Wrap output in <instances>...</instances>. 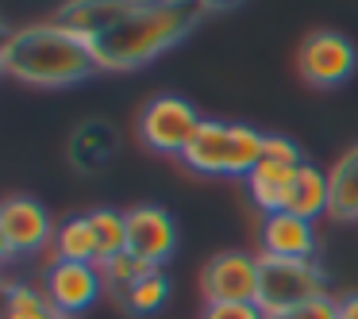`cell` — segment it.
<instances>
[{
  "label": "cell",
  "mask_w": 358,
  "mask_h": 319,
  "mask_svg": "<svg viewBox=\"0 0 358 319\" xmlns=\"http://www.w3.org/2000/svg\"><path fill=\"white\" fill-rule=\"evenodd\" d=\"M304 162H308V158H304V150L296 147L289 135H266L262 162H258L255 173L247 177L250 204H255L262 216L285 212V200H289V188H293V177L301 173Z\"/></svg>",
  "instance_id": "cell-6"
},
{
  "label": "cell",
  "mask_w": 358,
  "mask_h": 319,
  "mask_svg": "<svg viewBox=\"0 0 358 319\" xmlns=\"http://www.w3.org/2000/svg\"><path fill=\"white\" fill-rule=\"evenodd\" d=\"M58 319H66V316H58Z\"/></svg>",
  "instance_id": "cell-25"
},
{
  "label": "cell",
  "mask_w": 358,
  "mask_h": 319,
  "mask_svg": "<svg viewBox=\"0 0 358 319\" xmlns=\"http://www.w3.org/2000/svg\"><path fill=\"white\" fill-rule=\"evenodd\" d=\"M96 231V250H101V265L112 262V258L127 254V212L116 208H93L89 212Z\"/></svg>",
  "instance_id": "cell-18"
},
{
  "label": "cell",
  "mask_w": 358,
  "mask_h": 319,
  "mask_svg": "<svg viewBox=\"0 0 358 319\" xmlns=\"http://www.w3.org/2000/svg\"><path fill=\"white\" fill-rule=\"evenodd\" d=\"M339 319H358V292L339 296Z\"/></svg>",
  "instance_id": "cell-23"
},
{
  "label": "cell",
  "mask_w": 358,
  "mask_h": 319,
  "mask_svg": "<svg viewBox=\"0 0 358 319\" xmlns=\"http://www.w3.org/2000/svg\"><path fill=\"white\" fill-rule=\"evenodd\" d=\"M150 269H155V265L139 262L135 254H120V258H112V262H104V265H101V273H104V285H112L120 296H127V288H131L139 277H147Z\"/></svg>",
  "instance_id": "cell-20"
},
{
  "label": "cell",
  "mask_w": 358,
  "mask_h": 319,
  "mask_svg": "<svg viewBox=\"0 0 358 319\" xmlns=\"http://www.w3.org/2000/svg\"><path fill=\"white\" fill-rule=\"evenodd\" d=\"M58 223L35 196L12 193L0 204V250L4 258H31L55 246Z\"/></svg>",
  "instance_id": "cell-7"
},
{
  "label": "cell",
  "mask_w": 358,
  "mask_h": 319,
  "mask_svg": "<svg viewBox=\"0 0 358 319\" xmlns=\"http://www.w3.org/2000/svg\"><path fill=\"white\" fill-rule=\"evenodd\" d=\"M285 319H339V300L331 292L327 296H316V300L301 304L296 311H289Z\"/></svg>",
  "instance_id": "cell-22"
},
{
  "label": "cell",
  "mask_w": 358,
  "mask_h": 319,
  "mask_svg": "<svg viewBox=\"0 0 358 319\" xmlns=\"http://www.w3.org/2000/svg\"><path fill=\"white\" fill-rule=\"evenodd\" d=\"M147 0H66L55 12V20L62 27H70L73 35L96 43L101 35H108L112 27H120L131 12H139Z\"/></svg>",
  "instance_id": "cell-13"
},
{
  "label": "cell",
  "mask_w": 358,
  "mask_h": 319,
  "mask_svg": "<svg viewBox=\"0 0 358 319\" xmlns=\"http://www.w3.org/2000/svg\"><path fill=\"white\" fill-rule=\"evenodd\" d=\"M4 319H58V311L43 285L8 281V288H4Z\"/></svg>",
  "instance_id": "cell-17"
},
{
  "label": "cell",
  "mask_w": 358,
  "mask_h": 319,
  "mask_svg": "<svg viewBox=\"0 0 358 319\" xmlns=\"http://www.w3.org/2000/svg\"><path fill=\"white\" fill-rule=\"evenodd\" d=\"M266 135L247 124H224V119H204L193 147L181 162L204 177H239L247 181L255 165L262 162Z\"/></svg>",
  "instance_id": "cell-3"
},
{
  "label": "cell",
  "mask_w": 358,
  "mask_h": 319,
  "mask_svg": "<svg viewBox=\"0 0 358 319\" xmlns=\"http://www.w3.org/2000/svg\"><path fill=\"white\" fill-rule=\"evenodd\" d=\"M178 250V223L166 208L158 204H139L127 208V254H135L139 262L162 269Z\"/></svg>",
  "instance_id": "cell-11"
},
{
  "label": "cell",
  "mask_w": 358,
  "mask_h": 319,
  "mask_svg": "<svg viewBox=\"0 0 358 319\" xmlns=\"http://www.w3.org/2000/svg\"><path fill=\"white\" fill-rule=\"evenodd\" d=\"M124 300H127V308H131L135 316H155V311L170 300V277H166L162 269H150L147 277H139L131 288H127Z\"/></svg>",
  "instance_id": "cell-19"
},
{
  "label": "cell",
  "mask_w": 358,
  "mask_h": 319,
  "mask_svg": "<svg viewBox=\"0 0 358 319\" xmlns=\"http://www.w3.org/2000/svg\"><path fill=\"white\" fill-rule=\"evenodd\" d=\"M62 258V262H93L101 265V250H96V231H93V219L85 216H70L58 223L55 235V246H50V262Z\"/></svg>",
  "instance_id": "cell-16"
},
{
  "label": "cell",
  "mask_w": 358,
  "mask_h": 319,
  "mask_svg": "<svg viewBox=\"0 0 358 319\" xmlns=\"http://www.w3.org/2000/svg\"><path fill=\"white\" fill-rule=\"evenodd\" d=\"M43 288H47V296H50L58 316L78 319V316H85V311L96 308V300L104 296L108 285H104L101 265L55 258V262L47 265V273H43Z\"/></svg>",
  "instance_id": "cell-9"
},
{
  "label": "cell",
  "mask_w": 358,
  "mask_h": 319,
  "mask_svg": "<svg viewBox=\"0 0 358 319\" xmlns=\"http://www.w3.org/2000/svg\"><path fill=\"white\" fill-rule=\"evenodd\" d=\"M0 66L12 81L31 89H70L101 73L93 43L62 27L55 16L12 27L0 47Z\"/></svg>",
  "instance_id": "cell-1"
},
{
  "label": "cell",
  "mask_w": 358,
  "mask_h": 319,
  "mask_svg": "<svg viewBox=\"0 0 358 319\" xmlns=\"http://www.w3.org/2000/svg\"><path fill=\"white\" fill-rule=\"evenodd\" d=\"M316 296H327V273L320 269V262L258 254V308L270 319H285Z\"/></svg>",
  "instance_id": "cell-4"
},
{
  "label": "cell",
  "mask_w": 358,
  "mask_h": 319,
  "mask_svg": "<svg viewBox=\"0 0 358 319\" xmlns=\"http://www.w3.org/2000/svg\"><path fill=\"white\" fill-rule=\"evenodd\" d=\"M204 4H208V8H235L239 0H204Z\"/></svg>",
  "instance_id": "cell-24"
},
{
  "label": "cell",
  "mask_w": 358,
  "mask_h": 319,
  "mask_svg": "<svg viewBox=\"0 0 358 319\" xmlns=\"http://www.w3.org/2000/svg\"><path fill=\"white\" fill-rule=\"evenodd\" d=\"M285 212L301 219H324L331 212V181H327V170L304 162L301 173L293 177V188H289V200H285Z\"/></svg>",
  "instance_id": "cell-14"
},
{
  "label": "cell",
  "mask_w": 358,
  "mask_h": 319,
  "mask_svg": "<svg viewBox=\"0 0 358 319\" xmlns=\"http://www.w3.org/2000/svg\"><path fill=\"white\" fill-rule=\"evenodd\" d=\"M201 319H270L255 300L247 304H204Z\"/></svg>",
  "instance_id": "cell-21"
},
{
  "label": "cell",
  "mask_w": 358,
  "mask_h": 319,
  "mask_svg": "<svg viewBox=\"0 0 358 319\" xmlns=\"http://www.w3.org/2000/svg\"><path fill=\"white\" fill-rule=\"evenodd\" d=\"M204 116L196 112L193 101L185 96H173V93H162V96H150L139 112V139L147 150L155 154H166V158H185V150L193 147L196 131H201Z\"/></svg>",
  "instance_id": "cell-5"
},
{
  "label": "cell",
  "mask_w": 358,
  "mask_h": 319,
  "mask_svg": "<svg viewBox=\"0 0 358 319\" xmlns=\"http://www.w3.org/2000/svg\"><path fill=\"white\" fill-rule=\"evenodd\" d=\"M316 223L312 219H301L293 212H273V216H262V227H258V254L270 258H293V262H316Z\"/></svg>",
  "instance_id": "cell-12"
},
{
  "label": "cell",
  "mask_w": 358,
  "mask_h": 319,
  "mask_svg": "<svg viewBox=\"0 0 358 319\" xmlns=\"http://www.w3.org/2000/svg\"><path fill=\"white\" fill-rule=\"evenodd\" d=\"M208 12L212 8L204 0H147L139 12H131L120 27L93 43L96 66L101 73L143 70L147 62L173 50L185 35H193Z\"/></svg>",
  "instance_id": "cell-2"
},
{
  "label": "cell",
  "mask_w": 358,
  "mask_h": 319,
  "mask_svg": "<svg viewBox=\"0 0 358 319\" xmlns=\"http://www.w3.org/2000/svg\"><path fill=\"white\" fill-rule=\"evenodd\" d=\"M327 181H331V212H327V219L358 223V142L339 154V162L327 170Z\"/></svg>",
  "instance_id": "cell-15"
},
{
  "label": "cell",
  "mask_w": 358,
  "mask_h": 319,
  "mask_svg": "<svg viewBox=\"0 0 358 319\" xmlns=\"http://www.w3.org/2000/svg\"><path fill=\"white\" fill-rule=\"evenodd\" d=\"M204 304H258V254L247 250H220L201 269Z\"/></svg>",
  "instance_id": "cell-10"
},
{
  "label": "cell",
  "mask_w": 358,
  "mask_h": 319,
  "mask_svg": "<svg viewBox=\"0 0 358 319\" xmlns=\"http://www.w3.org/2000/svg\"><path fill=\"white\" fill-rule=\"evenodd\" d=\"M358 50L339 31H312L296 50V70L312 89H339L355 77Z\"/></svg>",
  "instance_id": "cell-8"
}]
</instances>
